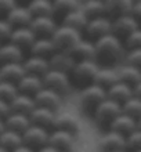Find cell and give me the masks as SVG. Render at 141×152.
<instances>
[{
    "instance_id": "1",
    "label": "cell",
    "mask_w": 141,
    "mask_h": 152,
    "mask_svg": "<svg viewBox=\"0 0 141 152\" xmlns=\"http://www.w3.org/2000/svg\"><path fill=\"white\" fill-rule=\"evenodd\" d=\"M123 53L125 48L121 40L112 35H107L94 43V62L98 66L102 65L108 68L121 61Z\"/></svg>"
},
{
    "instance_id": "2",
    "label": "cell",
    "mask_w": 141,
    "mask_h": 152,
    "mask_svg": "<svg viewBox=\"0 0 141 152\" xmlns=\"http://www.w3.org/2000/svg\"><path fill=\"white\" fill-rule=\"evenodd\" d=\"M100 66L94 61H83V62H76L73 69L69 73V83L75 84L79 88H86L91 86L96 77V73L98 72Z\"/></svg>"
},
{
    "instance_id": "3",
    "label": "cell",
    "mask_w": 141,
    "mask_h": 152,
    "mask_svg": "<svg viewBox=\"0 0 141 152\" xmlns=\"http://www.w3.org/2000/svg\"><path fill=\"white\" fill-rule=\"evenodd\" d=\"M80 39H82L80 33L71 28H66L64 25L57 26L56 32L53 33L51 36V42L54 44L56 51H60V53H69L71 48Z\"/></svg>"
},
{
    "instance_id": "4",
    "label": "cell",
    "mask_w": 141,
    "mask_h": 152,
    "mask_svg": "<svg viewBox=\"0 0 141 152\" xmlns=\"http://www.w3.org/2000/svg\"><path fill=\"white\" fill-rule=\"evenodd\" d=\"M121 113H122L121 105L115 104V102H112V101H109V100H104L97 107L93 116H94V119H96L97 124H98L101 129H107V130H108L111 123H112Z\"/></svg>"
},
{
    "instance_id": "5",
    "label": "cell",
    "mask_w": 141,
    "mask_h": 152,
    "mask_svg": "<svg viewBox=\"0 0 141 152\" xmlns=\"http://www.w3.org/2000/svg\"><path fill=\"white\" fill-rule=\"evenodd\" d=\"M104 100H107V94L102 88L97 87L96 84H91L89 87L83 88L80 93V105L83 111L89 115H93L97 107Z\"/></svg>"
},
{
    "instance_id": "6",
    "label": "cell",
    "mask_w": 141,
    "mask_h": 152,
    "mask_svg": "<svg viewBox=\"0 0 141 152\" xmlns=\"http://www.w3.org/2000/svg\"><path fill=\"white\" fill-rule=\"evenodd\" d=\"M21 138H22V145L28 147V148L32 149L33 152H37L39 149H42L43 147L47 145L48 132L31 124V126L21 134Z\"/></svg>"
},
{
    "instance_id": "7",
    "label": "cell",
    "mask_w": 141,
    "mask_h": 152,
    "mask_svg": "<svg viewBox=\"0 0 141 152\" xmlns=\"http://www.w3.org/2000/svg\"><path fill=\"white\" fill-rule=\"evenodd\" d=\"M42 84L43 88L51 90L58 96L66 94L71 88V83H69V77L64 73L56 72V71H48L43 77H42Z\"/></svg>"
},
{
    "instance_id": "8",
    "label": "cell",
    "mask_w": 141,
    "mask_h": 152,
    "mask_svg": "<svg viewBox=\"0 0 141 152\" xmlns=\"http://www.w3.org/2000/svg\"><path fill=\"white\" fill-rule=\"evenodd\" d=\"M83 32L86 33V37H87L86 40L96 43L101 37L111 35V21L107 17H98V18L90 20L86 28L83 29Z\"/></svg>"
},
{
    "instance_id": "9",
    "label": "cell",
    "mask_w": 141,
    "mask_h": 152,
    "mask_svg": "<svg viewBox=\"0 0 141 152\" xmlns=\"http://www.w3.org/2000/svg\"><path fill=\"white\" fill-rule=\"evenodd\" d=\"M57 26L58 25L51 17H37L32 18L29 24V31L33 33L35 39H51Z\"/></svg>"
},
{
    "instance_id": "10",
    "label": "cell",
    "mask_w": 141,
    "mask_h": 152,
    "mask_svg": "<svg viewBox=\"0 0 141 152\" xmlns=\"http://www.w3.org/2000/svg\"><path fill=\"white\" fill-rule=\"evenodd\" d=\"M137 29H140V24H137L130 15L119 17L116 20L111 21V35L119 39L121 42Z\"/></svg>"
},
{
    "instance_id": "11",
    "label": "cell",
    "mask_w": 141,
    "mask_h": 152,
    "mask_svg": "<svg viewBox=\"0 0 141 152\" xmlns=\"http://www.w3.org/2000/svg\"><path fill=\"white\" fill-rule=\"evenodd\" d=\"M133 0H107L104 1V15L109 21H113L119 17L130 15Z\"/></svg>"
},
{
    "instance_id": "12",
    "label": "cell",
    "mask_w": 141,
    "mask_h": 152,
    "mask_svg": "<svg viewBox=\"0 0 141 152\" xmlns=\"http://www.w3.org/2000/svg\"><path fill=\"white\" fill-rule=\"evenodd\" d=\"M28 119H29V123L32 124V126L40 127L50 133V130L53 132V127H54L56 113H54V111H50V109L36 107L32 111V113L28 116Z\"/></svg>"
},
{
    "instance_id": "13",
    "label": "cell",
    "mask_w": 141,
    "mask_h": 152,
    "mask_svg": "<svg viewBox=\"0 0 141 152\" xmlns=\"http://www.w3.org/2000/svg\"><path fill=\"white\" fill-rule=\"evenodd\" d=\"M35 36L33 33L29 31V28H20V29H12V33L10 36L8 43L14 44L17 48H20L21 51L29 53L32 48L33 43H35Z\"/></svg>"
},
{
    "instance_id": "14",
    "label": "cell",
    "mask_w": 141,
    "mask_h": 152,
    "mask_svg": "<svg viewBox=\"0 0 141 152\" xmlns=\"http://www.w3.org/2000/svg\"><path fill=\"white\" fill-rule=\"evenodd\" d=\"M75 144V138L72 136H69L64 132H53L48 133V141L47 145H50L51 148H54L58 152H71Z\"/></svg>"
},
{
    "instance_id": "15",
    "label": "cell",
    "mask_w": 141,
    "mask_h": 152,
    "mask_svg": "<svg viewBox=\"0 0 141 152\" xmlns=\"http://www.w3.org/2000/svg\"><path fill=\"white\" fill-rule=\"evenodd\" d=\"M47 62H48L50 71H56V72L64 73L66 76H69L71 71H72L75 64H76L68 53H60V51H57Z\"/></svg>"
},
{
    "instance_id": "16",
    "label": "cell",
    "mask_w": 141,
    "mask_h": 152,
    "mask_svg": "<svg viewBox=\"0 0 141 152\" xmlns=\"http://www.w3.org/2000/svg\"><path fill=\"white\" fill-rule=\"evenodd\" d=\"M79 7L80 3L77 0H56L51 3V18L56 22H62L65 17L79 10Z\"/></svg>"
},
{
    "instance_id": "17",
    "label": "cell",
    "mask_w": 141,
    "mask_h": 152,
    "mask_svg": "<svg viewBox=\"0 0 141 152\" xmlns=\"http://www.w3.org/2000/svg\"><path fill=\"white\" fill-rule=\"evenodd\" d=\"M136 130H138V122H136V120L129 118V116L123 115V113H121L118 116L108 129V132L116 133V134L125 137V138L127 136H130L133 132H136Z\"/></svg>"
},
{
    "instance_id": "18",
    "label": "cell",
    "mask_w": 141,
    "mask_h": 152,
    "mask_svg": "<svg viewBox=\"0 0 141 152\" xmlns=\"http://www.w3.org/2000/svg\"><path fill=\"white\" fill-rule=\"evenodd\" d=\"M72 57L75 62H83V61H94V43L86 39H80L71 51L68 53Z\"/></svg>"
},
{
    "instance_id": "19",
    "label": "cell",
    "mask_w": 141,
    "mask_h": 152,
    "mask_svg": "<svg viewBox=\"0 0 141 152\" xmlns=\"http://www.w3.org/2000/svg\"><path fill=\"white\" fill-rule=\"evenodd\" d=\"M8 25L12 29H20V28H29V24L32 21V17L29 14L28 8L25 6H17L11 10V12L8 14L6 18Z\"/></svg>"
},
{
    "instance_id": "20",
    "label": "cell",
    "mask_w": 141,
    "mask_h": 152,
    "mask_svg": "<svg viewBox=\"0 0 141 152\" xmlns=\"http://www.w3.org/2000/svg\"><path fill=\"white\" fill-rule=\"evenodd\" d=\"M33 102L39 108H46L50 111H56L61 104V96L56 94L51 90L42 88L40 91H37L33 96Z\"/></svg>"
},
{
    "instance_id": "21",
    "label": "cell",
    "mask_w": 141,
    "mask_h": 152,
    "mask_svg": "<svg viewBox=\"0 0 141 152\" xmlns=\"http://www.w3.org/2000/svg\"><path fill=\"white\" fill-rule=\"evenodd\" d=\"M53 130H57V132H64L69 136L75 137L80 130V123L79 120L72 115H68V113H64V115L56 116V120H54V127Z\"/></svg>"
},
{
    "instance_id": "22",
    "label": "cell",
    "mask_w": 141,
    "mask_h": 152,
    "mask_svg": "<svg viewBox=\"0 0 141 152\" xmlns=\"http://www.w3.org/2000/svg\"><path fill=\"white\" fill-rule=\"evenodd\" d=\"M8 107H10V113H18V115L26 116V118L36 108L32 97L24 96V94H17L15 98L8 104Z\"/></svg>"
},
{
    "instance_id": "23",
    "label": "cell",
    "mask_w": 141,
    "mask_h": 152,
    "mask_svg": "<svg viewBox=\"0 0 141 152\" xmlns=\"http://www.w3.org/2000/svg\"><path fill=\"white\" fill-rule=\"evenodd\" d=\"M22 68L25 71V75H32L36 77H43L46 73L50 71L48 68V62L43 58L39 57H29L22 62Z\"/></svg>"
},
{
    "instance_id": "24",
    "label": "cell",
    "mask_w": 141,
    "mask_h": 152,
    "mask_svg": "<svg viewBox=\"0 0 141 152\" xmlns=\"http://www.w3.org/2000/svg\"><path fill=\"white\" fill-rule=\"evenodd\" d=\"M15 87L18 94H24V96H28L33 98V96L43 88V84H42L40 77H36V76H32V75H25L17 83Z\"/></svg>"
},
{
    "instance_id": "25",
    "label": "cell",
    "mask_w": 141,
    "mask_h": 152,
    "mask_svg": "<svg viewBox=\"0 0 141 152\" xmlns=\"http://www.w3.org/2000/svg\"><path fill=\"white\" fill-rule=\"evenodd\" d=\"M24 76H25V71L22 68V62H20V64L0 65V80H3V82H7V83L17 86V83Z\"/></svg>"
},
{
    "instance_id": "26",
    "label": "cell",
    "mask_w": 141,
    "mask_h": 152,
    "mask_svg": "<svg viewBox=\"0 0 141 152\" xmlns=\"http://www.w3.org/2000/svg\"><path fill=\"white\" fill-rule=\"evenodd\" d=\"M105 94H107V100L112 101V102H115V104H118V105L125 104L129 98L133 97L132 88H130L129 86H126V84L121 83V82H118V83H115L111 88H108V90L105 91Z\"/></svg>"
},
{
    "instance_id": "27",
    "label": "cell",
    "mask_w": 141,
    "mask_h": 152,
    "mask_svg": "<svg viewBox=\"0 0 141 152\" xmlns=\"http://www.w3.org/2000/svg\"><path fill=\"white\" fill-rule=\"evenodd\" d=\"M24 60V53L11 43L0 44V65L20 64Z\"/></svg>"
},
{
    "instance_id": "28",
    "label": "cell",
    "mask_w": 141,
    "mask_h": 152,
    "mask_svg": "<svg viewBox=\"0 0 141 152\" xmlns=\"http://www.w3.org/2000/svg\"><path fill=\"white\" fill-rule=\"evenodd\" d=\"M100 148L102 152L125 151V137L113 132H108L100 141Z\"/></svg>"
},
{
    "instance_id": "29",
    "label": "cell",
    "mask_w": 141,
    "mask_h": 152,
    "mask_svg": "<svg viewBox=\"0 0 141 152\" xmlns=\"http://www.w3.org/2000/svg\"><path fill=\"white\" fill-rule=\"evenodd\" d=\"M29 53L32 57H39V58L48 61L57 51L54 48L51 39H36Z\"/></svg>"
},
{
    "instance_id": "30",
    "label": "cell",
    "mask_w": 141,
    "mask_h": 152,
    "mask_svg": "<svg viewBox=\"0 0 141 152\" xmlns=\"http://www.w3.org/2000/svg\"><path fill=\"white\" fill-rule=\"evenodd\" d=\"M118 82H119V79H118V73L115 71L109 68H100L98 72L96 73L93 84H96L97 87H100L104 91H107L108 88H111Z\"/></svg>"
},
{
    "instance_id": "31",
    "label": "cell",
    "mask_w": 141,
    "mask_h": 152,
    "mask_svg": "<svg viewBox=\"0 0 141 152\" xmlns=\"http://www.w3.org/2000/svg\"><path fill=\"white\" fill-rule=\"evenodd\" d=\"M3 124H4V129H6V130L14 132V133H17V134H22V133L31 126L28 118H26V116H22V115H18V113H10V115L3 120Z\"/></svg>"
},
{
    "instance_id": "32",
    "label": "cell",
    "mask_w": 141,
    "mask_h": 152,
    "mask_svg": "<svg viewBox=\"0 0 141 152\" xmlns=\"http://www.w3.org/2000/svg\"><path fill=\"white\" fill-rule=\"evenodd\" d=\"M119 82L126 86H129L132 90L141 84V72L140 69L133 68V66H126L118 73Z\"/></svg>"
},
{
    "instance_id": "33",
    "label": "cell",
    "mask_w": 141,
    "mask_h": 152,
    "mask_svg": "<svg viewBox=\"0 0 141 152\" xmlns=\"http://www.w3.org/2000/svg\"><path fill=\"white\" fill-rule=\"evenodd\" d=\"M87 22H89V21H87V18L80 12V10H76V11L71 12V14H68V15L65 17L61 24L64 25V26H66V28H71V29H73V31H76V32L82 33L83 29L86 28Z\"/></svg>"
},
{
    "instance_id": "34",
    "label": "cell",
    "mask_w": 141,
    "mask_h": 152,
    "mask_svg": "<svg viewBox=\"0 0 141 152\" xmlns=\"http://www.w3.org/2000/svg\"><path fill=\"white\" fill-rule=\"evenodd\" d=\"M79 10L87 18V21L98 18V17H105L104 15V1H98V0H90V1H86V3L80 4Z\"/></svg>"
},
{
    "instance_id": "35",
    "label": "cell",
    "mask_w": 141,
    "mask_h": 152,
    "mask_svg": "<svg viewBox=\"0 0 141 152\" xmlns=\"http://www.w3.org/2000/svg\"><path fill=\"white\" fill-rule=\"evenodd\" d=\"M21 145H22L21 134H17V133L10 132V130H4L1 133V136H0V148H3L7 152H12Z\"/></svg>"
},
{
    "instance_id": "36",
    "label": "cell",
    "mask_w": 141,
    "mask_h": 152,
    "mask_svg": "<svg viewBox=\"0 0 141 152\" xmlns=\"http://www.w3.org/2000/svg\"><path fill=\"white\" fill-rule=\"evenodd\" d=\"M32 18L37 17H51V1L47 0H33L26 6Z\"/></svg>"
},
{
    "instance_id": "37",
    "label": "cell",
    "mask_w": 141,
    "mask_h": 152,
    "mask_svg": "<svg viewBox=\"0 0 141 152\" xmlns=\"http://www.w3.org/2000/svg\"><path fill=\"white\" fill-rule=\"evenodd\" d=\"M121 111L123 115L129 116L136 122H138L141 116V98H136V97L129 98L125 104L121 105Z\"/></svg>"
},
{
    "instance_id": "38",
    "label": "cell",
    "mask_w": 141,
    "mask_h": 152,
    "mask_svg": "<svg viewBox=\"0 0 141 152\" xmlns=\"http://www.w3.org/2000/svg\"><path fill=\"white\" fill-rule=\"evenodd\" d=\"M17 94H18V91H17V87L14 84L0 80V101H3L6 104H10L15 98Z\"/></svg>"
},
{
    "instance_id": "39",
    "label": "cell",
    "mask_w": 141,
    "mask_h": 152,
    "mask_svg": "<svg viewBox=\"0 0 141 152\" xmlns=\"http://www.w3.org/2000/svg\"><path fill=\"white\" fill-rule=\"evenodd\" d=\"M141 151V132L136 130L125 138V152Z\"/></svg>"
},
{
    "instance_id": "40",
    "label": "cell",
    "mask_w": 141,
    "mask_h": 152,
    "mask_svg": "<svg viewBox=\"0 0 141 152\" xmlns=\"http://www.w3.org/2000/svg\"><path fill=\"white\" fill-rule=\"evenodd\" d=\"M123 48H126L127 51H132V50H137V48H141V31L137 29L129 35L123 42Z\"/></svg>"
},
{
    "instance_id": "41",
    "label": "cell",
    "mask_w": 141,
    "mask_h": 152,
    "mask_svg": "<svg viewBox=\"0 0 141 152\" xmlns=\"http://www.w3.org/2000/svg\"><path fill=\"white\" fill-rule=\"evenodd\" d=\"M11 33H12V28L8 25L7 21L0 20V44L8 43Z\"/></svg>"
},
{
    "instance_id": "42",
    "label": "cell",
    "mask_w": 141,
    "mask_h": 152,
    "mask_svg": "<svg viewBox=\"0 0 141 152\" xmlns=\"http://www.w3.org/2000/svg\"><path fill=\"white\" fill-rule=\"evenodd\" d=\"M127 62H129V66L140 69V66H141V48L132 50V51L127 53Z\"/></svg>"
},
{
    "instance_id": "43",
    "label": "cell",
    "mask_w": 141,
    "mask_h": 152,
    "mask_svg": "<svg viewBox=\"0 0 141 152\" xmlns=\"http://www.w3.org/2000/svg\"><path fill=\"white\" fill-rule=\"evenodd\" d=\"M14 7H15V1H12V0H0V20H6Z\"/></svg>"
},
{
    "instance_id": "44",
    "label": "cell",
    "mask_w": 141,
    "mask_h": 152,
    "mask_svg": "<svg viewBox=\"0 0 141 152\" xmlns=\"http://www.w3.org/2000/svg\"><path fill=\"white\" fill-rule=\"evenodd\" d=\"M130 17H132L137 24H140V20H141V1H134L133 3V7H132V11H130Z\"/></svg>"
},
{
    "instance_id": "45",
    "label": "cell",
    "mask_w": 141,
    "mask_h": 152,
    "mask_svg": "<svg viewBox=\"0 0 141 152\" xmlns=\"http://www.w3.org/2000/svg\"><path fill=\"white\" fill-rule=\"evenodd\" d=\"M8 115H10V107H8V104L0 101V120L3 122Z\"/></svg>"
},
{
    "instance_id": "46",
    "label": "cell",
    "mask_w": 141,
    "mask_h": 152,
    "mask_svg": "<svg viewBox=\"0 0 141 152\" xmlns=\"http://www.w3.org/2000/svg\"><path fill=\"white\" fill-rule=\"evenodd\" d=\"M12 152H33L32 149H29L28 147H25V145H21V147H18L17 149H14Z\"/></svg>"
},
{
    "instance_id": "47",
    "label": "cell",
    "mask_w": 141,
    "mask_h": 152,
    "mask_svg": "<svg viewBox=\"0 0 141 152\" xmlns=\"http://www.w3.org/2000/svg\"><path fill=\"white\" fill-rule=\"evenodd\" d=\"M37 152H58V151H56L54 148H51L50 145H46V147H43V148L39 149Z\"/></svg>"
},
{
    "instance_id": "48",
    "label": "cell",
    "mask_w": 141,
    "mask_h": 152,
    "mask_svg": "<svg viewBox=\"0 0 141 152\" xmlns=\"http://www.w3.org/2000/svg\"><path fill=\"white\" fill-rule=\"evenodd\" d=\"M4 130H6V129H4V124H3V122L0 120V136H1V133H3Z\"/></svg>"
},
{
    "instance_id": "49",
    "label": "cell",
    "mask_w": 141,
    "mask_h": 152,
    "mask_svg": "<svg viewBox=\"0 0 141 152\" xmlns=\"http://www.w3.org/2000/svg\"><path fill=\"white\" fill-rule=\"evenodd\" d=\"M0 152H7V151H4L3 148H0Z\"/></svg>"
},
{
    "instance_id": "50",
    "label": "cell",
    "mask_w": 141,
    "mask_h": 152,
    "mask_svg": "<svg viewBox=\"0 0 141 152\" xmlns=\"http://www.w3.org/2000/svg\"><path fill=\"white\" fill-rule=\"evenodd\" d=\"M116 152H125V151H116Z\"/></svg>"
},
{
    "instance_id": "51",
    "label": "cell",
    "mask_w": 141,
    "mask_h": 152,
    "mask_svg": "<svg viewBox=\"0 0 141 152\" xmlns=\"http://www.w3.org/2000/svg\"><path fill=\"white\" fill-rule=\"evenodd\" d=\"M137 152H141V151H137Z\"/></svg>"
}]
</instances>
